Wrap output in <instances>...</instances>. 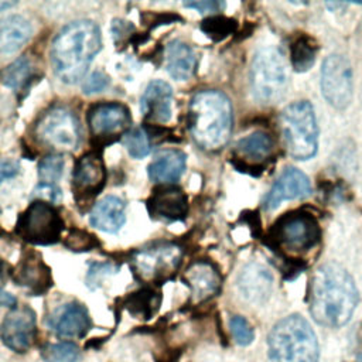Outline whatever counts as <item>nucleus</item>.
Returning a JSON list of instances; mask_svg holds the SVG:
<instances>
[{
	"instance_id": "1",
	"label": "nucleus",
	"mask_w": 362,
	"mask_h": 362,
	"mask_svg": "<svg viewBox=\"0 0 362 362\" xmlns=\"http://www.w3.org/2000/svg\"><path fill=\"white\" fill-rule=\"evenodd\" d=\"M359 301L358 288L351 274L337 263L320 266L310 281V313L313 318L329 328L346 324Z\"/></svg>"
},
{
	"instance_id": "2",
	"label": "nucleus",
	"mask_w": 362,
	"mask_h": 362,
	"mask_svg": "<svg viewBox=\"0 0 362 362\" xmlns=\"http://www.w3.org/2000/svg\"><path fill=\"white\" fill-rule=\"evenodd\" d=\"M102 48V35L96 23L75 20L54 38L49 62L55 75L65 83L79 82Z\"/></svg>"
},
{
	"instance_id": "3",
	"label": "nucleus",
	"mask_w": 362,
	"mask_h": 362,
	"mask_svg": "<svg viewBox=\"0 0 362 362\" xmlns=\"http://www.w3.org/2000/svg\"><path fill=\"white\" fill-rule=\"evenodd\" d=\"M233 127L232 105L219 90L206 89L197 92L188 106V129L194 141L204 150L222 148Z\"/></svg>"
},
{
	"instance_id": "4",
	"label": "nucleus",
	"mask_w": 362,
	"mask_h": 362,
	"mask_svg": "<svg viewBox=\"0 0 362 362\" xmlns=\"http://www.w3.org/2000/svg\"><path fill=\"white\" fill-rule=\"evenodd\" d=\"M272 362H318V342L311 325L300 315L279 321L269 335Z\"/></svg>"
},
{
	"instance_id": "5",
	"label": "nucleus",
	"mask_w": 362,
	"mask_h": 362,
	"mask_svg": "<svg viewBox=\"0 0 362 362\" xmlns=\"http://www.w3.org/2000/svg\"><path fill=\"white\" fill-rule=\"evenodd\" d=\"M281 137L288 154L296 160H308L317 153L318 127L310 102H293L279 117Z\"/></svg>"
},
{
	"instance_id": "6",
	"label": "nucleus",
	"mask_w": 362,
	"mask_h": 362,
	"mask_svg": "<svg viewBox=\"0 0 362 362\" xmlns=\"http://www.w3.org/2000/svg\"><path fill=\"white\" fill-rule=\"evenodd\" d=\"M249 82L253 98L260 103H276L284 95L287 69L284 57L277 47L267 45L255 54Z\"/></svg>"
},
{
	"instance_id": "7",
	"label": "nucleus",
	"mask_w": 362,
	"mask_h": 362,
	"mask_svg": "<svg viewBox=\"0 0 362 362\" xmlns=\"http://www.w3.org/2000/svg\"><path fill=\"white\" fill-rule=\"evenodd\" d=\"M64 221L48 202L34 199L18 216L16 233L31 245H54L59 240Z\"/></svg>"
},
{
	"instance_id": "8",
	"label": "nucleus",
	"mask_w": 362,
	"mask_h": 362,
	"mask_svg": "<svg viewBox=\"0 0 362 362\" xmlns=\"http://www.w3.org/2000/svg\"><path fill=\"white\" fill-rule=\"evenodd\" d=\"M182 249L171 242H158L132 253L130 266L143 281L158 283L170 279L181 264Z\"/></svg>"
},
{
	"instance_id": "9",
	"label": "nucleus",
	"mask_w": 362,
	"mask_h": 362,
	"mask_svg": "<svg viewBox=\"0 0 362 362\" xmlns=\"http://www.w3.org/2000/svg\"><path fill=\"white\" fill-rule=\"evenodd\" d=\"M35 136L40 143L54 151H74L81 143V124L72 110L55 106L40 117Z\"/></svg>"
},
{
	"instance_id": "10",
	"label": "nucleus",
	"mask_w": 362,
	"mask_h": 362,
	"mask_svg": "<svg viewBox=\"0 0 362 362\" xmlns=\"http://www.w3.org/2000/svg\"><path fill=\"white\" fill-rule=\"evenodd\" d=\"M321 230L314 215L303 211L287 212L270 229V239L290 250H307L320 240Z\"/></svg>"
},
{
	"instance_id": "11",
	"label": "nucleus",
	"mask_w": 362,
	"mask_h": 362,
	"mask_svg": "<svg viewBox=\"0 0 362 362\" xmlns=\"http://www.w3.org/2000/svg\"><path fill=\"white\" fill-rule=\"evenodd\" d=\"M321 90L335 109H345L352 99V68L339 54L327 57L321 68Z\"/></svg>"
},
{
	"instance_id": "12",
	"label": "nucleus",
	"mask_w": 362,
	"mask_h": 362,
	"mask_svg": "<svg viewBox=\"0 0 362 362\" xmlns=\"http://www.w3.org/2000/svg\"><path fill=\"white\" fill-rule=\"evenodd\" d=\"M106 182V170L102 154L89 151L75 164L72 171V194L76 204L88 205L103 189Z\"/></svg>"
},
{
	"instance_id": "13",
	"label": "nucleus",
	"mask_w": 362,
	"mask_h": 362,
	"mask_svg": "<svg viewBox=\"0 0 362 362\" xmlns=\"http://www.w3.org/2000/svg\"><path fill=\"white\" fill-rule=\"evenodd\" d=\"M88 124L95 137L113 139L130 130L132 116L119 102H100L89 109Z\"/></svg>"
},
{
	"instance_id": "14",
	"label": "nucleus",
	"mask_w": 362,
	"mask_h": 362,
	"mask_svg": "<svg viewBox=\"0 0 362 362\" xmlns=\"http://www.w3.org/2000/svg\"><path fill=\"white\" fill-rule=\"evenodd\" d=\"M0 335L3 344L16 352H25L35 339V314L30 307H14L4 318Z\"/></svg>"
},
{
	"instance_id": "15",
	"label": "nucleus",
	"mask_w": 362,
	"mask_h": 362,
	"mask_svg": "<svg viewBox=\"0 0 362 362\" xmlns=\"http://www.w3.org/2000/svg\"><path fill=\"white\" fill-rule=\"evenodd\" d=\"M147 209L150 216L157 221H184L188 212V199L181 188L171 184L160 185L150 195Z\"/></svg>"
},
{
	"instance_id": "16",
	"label": "nucleus",
	"mask_w": 362,
	"mask_h": 362,
	"mask_svg": "<svg viewBox=\"0 0 362 362\" xmlns=\"http://www.w3.org/2000/svg\"><path fill=\"white\" fill-rule=\"evenodd\" d=\"M311 194L308 177L294 167H287L276 180L272 189L267 192L263 208L266 211L276 209L283 201L303 199Z\"/></svg>"
},
{
	"instance_id": "17",
	"label": "nucleus",
	"mask_w": 362,
	"mask_h": 362,
	"mask_svg": "<svg viewBox=\"0 0 362 362\" xmlns=\"http://www.w3.org/2000/svg\"><path fill=\"white\" fill-rule=\"evenodd\" d=\"M48 327L59 337H82L90 327V318L82 304L66 303L51 313Z\"/></svg>"
},
{
	"instance_id": "18",
	"label": "nucleus",
	"mask_w": 362,
	"mask_h": 362,
	"mask_svg": "<svg viewBox=\"0 0 362 362\" xmlns=\"http://www.w3.org/2000/svg\"><path fill=\"white\" fill-rule=\"evenodd\" d=\"M171 86L161 81H151L140 99V110L143 117L150 123H167L171 117Z\"/></svg>"
},
{
	"instance_id": "19",
	"label": "nucleus",
	"mask_w": 362,
	"mask_h": 362,
	"mask_svg": "<svg viewBox=\"0 0 362 362\" xmlns=\"http://www.w3.org/2000/svg\"><path fill=\"white\" fill-rule=\"evenodd\" d=\"M238 287L247 301L264 303L272 294L273 276L266 266L252 262L242 269L238 277Z\"/></svg>"
},
{
	"instance_id": "20",
	"label": "nucleus",
	"mask_w": 362,
	"mask_h": 362,
	"mask_svg": "<svg viewBox=\"0 0 362 362\" xmlns=\"http://www.w3.org/2000/svg\"><path fill=\"white\" fill-rule=\"evenodd\" d=\"M185 284L189 287L195 303L205 301L221 288V276L215 266L206 260L192 263L184 273Z\"/></svg>"
},
{
	"instance_id": "21",
	"label": "nucleus",
	"mask_w": 362,
	"mask_h": 362,
	"mask_svg": "<svg viewBox=\"0 0 362 362\" xmlns=\"http://www.w3.org/2000/svg\"><path fill=\"white\" fill-rule=\"evenodd\" d=\"M187 156L181 150L165 148L158 151L148 164V177L151 181L168 185L180 180L185 170Z\"/></svg>"
},
{
	"instance_id": "22",
	"label": "nucleus",
	"mask_w": 362,
	"mask_h": 362,
	"mask_svg": "<svg viewBox=\"0 0 362 362\" xmlns=\"http://www.w3.org/2000/svg\"><path fill=\"white\" fill-rule=\"evenodd\" d=\"M124 206V201L119 197H105L92 206L89 214V222L92 226L102 232L115 233L123 226L126 221Z\"/></svg>"
},
{
	"instance_id": "23",
	"label": "nucleus",
	"mask_w": 362,
	"mask_h": 362,
	"mask_svg": "<svg viewBox=\"0 0 362 362\" xmlns=\"http://www.w3.org/2000/svg\"><path fill=\"white\" fill-rule=\"evenodd\" d=\"M164 59L167 72L177 81H187L195 72L197 57L192 48L180 40H174L167 44Z\"/></svg>"
},
{
	"instance_id": "24",
	"label": "nucleus",
	"mask_w": 362,
	"mask_h": 362,
	"mask_svg": "<svg viewBox=\"0 0 362 362\" xmlns=\"http://www.w3.org/2000/svg\"><path fill=\"white\" fill-rule=\"evenodd\" d=\"M16 281L37 294L45 291L52 284L49 269L37 253H30L21 260L16 272Z\"/></svg>"
},
{
	"instance_id": "25",
	"label": "nucleus",
	"mask_w": 362,
	"mask_h": 362,
	"mask_svg": "<svg viewBox=\"0 0 362 362\" xmlns=\"http://www.w3.org/2000/svg\"><path fill=\"white\" fill-rule=\"evenodd\" d=\"M33 28L23 16H7L0 20V54H13L31 37Z\"/></svg>"
},
{
	"instance_id": "26",
	"label": "nucleus",
	"mask_w": 362,
	"mask_h": 362,
	"mask_svg": "<svg viewBox=\"0 0 362 362\" xmlns=\"http://www.w3.org/2000/svg\"><path fill=\"white\" fill-rule=\"evenodd\" d=\"M272 147L273 141L267 133L255 132L240 139L235 146V151L240 157L238 160L239 163H246L247 160H250V164L247 167L250 171L253 163H256L257 160H264L272 153Z\"/></svg>"
},
{
	"instance_id": "27",
	"label": "nucleus",
	"mask_w": 362,
	"mask_h": 362,
	"mask_svg": "<svg viewBox=\"0 0 362 362\" xmlns=\"http://www.w3.org/2000/svg\"><path fill=\"white\" fill-rule=\"evenodd\" d=\"M317 51H318V45L311 37L305 34L298 35L291 42V47H290V59L294 71L297 72L308 71L314 65Z\"/></svg>"
},
{
	"instance_id": "28",
	"label": "nucleus",
	"mask_w": 362,
	"mask_h": 362,
	"mask_svg": "<svg viewBox=\"0 0 362 362\" xmlns=\"http://www.w3.org/2000/svg\"><path fill=\"white\" fill-rule=\"evenodd\" d=\"M33 64L28 57L23 55L14 59L1 74V81L7 88L20 90L23 89L28 81L33 78Z\"/></svg>"
},
{
	"instance_id": "29",
	"label": "nucleus",
	"mask_w": 362,
	"mask_h": 362,
	"mask_svg": "<svg viewBox=\"0 0 362 362\" xmlns=\"http://www.w3.org/2000/svg\"><path fill=\"white\" fill-rule=\"evenodd\" d=\"M44 362H81V351L72 342H58L42 348Z\"/></svg>"
},
{
	"instance_id": "30",
	"label": "nucleus",
	"mask_w": 362,
	"mask_h": 362,
	"mask_svg": "<svg viewBox=\"0 0 362 362\" xmlns=\"http://www.w3.org/2000/svg\"><path fill=\"white\" fill-rule=\"evenodd\" d=\"M201 30L212 40V41H222L229 34L236 30V21L233 18L225 16H211L202 20Z\"/></svg>"
},
{
	"instance_id": "31",
	"label": "nucleus",
	"mask_w": 362,
	"mask_h": 362,
	"mask_svg": "<svg viewBox=\"0 0 362 362\" xmlns=\"http://www.w3.org/2000/svg\"><path fill=\"white\" fill-rule=\"evenodd\" d=\"M122 141L133 158H143L150 153V136L146 129L134 127L127 130Z\"/></svg>"
},
{
	"instance_id": "32",
	"label": "nucleus",
	"mask_w": 362,
	"mask_h": 362,
	"mask_svg": "<svg viewBox=\"0 0 362 362\" xmlns=\"http://www.w3.org/2000/svg\"><path fill=\"white\" fill-rule=\"evenodd\" d=\"M64 173V158L58 154H48L38 163V178L44 184H55Z\"/></svg>"
},
{
	"instance_id": "33",
	"label": "nucleus",
	"mask_w": 362,
	"mask_h": 362,
	"mask_svg": "<svg viewBox=\"0 0 362 362\" xmlns=\"http://www.w3.org/2000/svg\"><path fill=\"white\" fill-rule=\"evenodd\" d=\"M96 245H98V240L95 239L93 235H90L85 230H79V229L71 230V233L65 239V246L69 247L71 250H76V252L90 250Z\"/></svg>"
},
{
	"instance_id": "34",
	"label": "nucleus",
	"mask_w": 362,
	"mask_h": 362,
	"mask_svg": "<svg viewBox=\"0 0 362 362\" xmlns=\"http://www.w3.org/2000/svg\"><path fill=\"white\" fill-rule=\"evenodd\" d=\"M230 331H232V335H233L235 341L239 345H249L253 341V337H255L253 328L240 315H235L230 320Z\"/></svg>"
},
{
	"instance_id": "35",
	"label": "nucleus",
	"mask_w": 362,
	"mask_h": 362,
	"mask_svg": "<svg viewBox=\"0 0 362 362\" xmlns=\"http://www.w3.org/2000/svg\"><path fill=\"white\" fill-rule=\"evenodd\" d=\"M61 198H62V192L55 184L38 182V185L33 189V194H31L33 201L40 199L48 204H57Z\"/></svg>"
},
{
	"instance_id": "36",
	"label": "nucleus",
	"mask_w": 362,
	"mask_h": 362,
	"mask_svg": "<svg viewBox=\"0 0 362 362\" xmlns=\"http://www.w3.org/2000/svg\"><path fill=\"white\" fill-rule=\"evenodd\" d=\"M109 85V76L100 71L92 72L82 83V92L86 95L102 92Z\"/></svg>"
},
{
	"instance_id": "37",
	"label": "nucleus",
	"mask_w": 362,
	"mask_h": 362,
	"mask_svg": "<svg viewBox=\"0 0 362 362\" xmlns=\"http://www.w3.org/2000/svg\"><path fill=\"white\" fill-rule=\"evenodd\" d=\"M113 272V267L107 263H95L89 267V272H88V276H86V284L90 287V288H95L96 286H99L102 277H105L106 274L112 273Z\"/></svg>"
},
{
	"instance_id": "38",
	"label": "nucleus",
	"mask_w": 362,
	"mask_h": 362,
	"mask_svg": "<svg viewBox=\"0 0 362 362\" xmlns=\"http://www.w3.org/2000/svg\"><path fill=\"white\" fill-rule=\"evenodd\" d=\"M185 7L195 8L199 13H215L225 7L223 1H214V0H204V1H185Z\"/></svg>"
},
{
	"instance_id": "39",
	"label": "nucleus",
	"mask_w": 362,
	"mask_h": 362,
	"mask_svg": "<svg viewBox=\"0 0 362 362\" xmlns=\"http://www.w3.org/2000/svg\"><path fill=\"white\" fill-rule=\"evenodd\" d=\"M18 163L14 160H0V184L18 174Z\"/></svg>"
},
{
	"instance_id": "40",
	"label": "nucleus",
	"mask_w": 362,
	"mask_h": 362,
	"mask_svg": "<svg viewBox=\"0 0 362 362\" xmlns=\"http://www.w3.org/2000/svg\"><path fill=\"white\" fill-rule=\"evenodd\" d=\"M16 304V298L4 291V290H0V307H13Z\"/></svg>"
},
{
	"instance_id": "41",
	"label": "nucleus",
	"mask_w": 362,
	"mask_h": 362,
	"mask_svg": "<svg viewBox=\"0 0 362 362\" xmlns=\"http://www.w3.org/2000/svg\"><path fill=\"white\" fill-rule=\"evenodd\" d=\"M17 3L16 1H4V0H0V11H4V10H7V8H10V7H13V6H16Z\"/></svg>"
},
{
	"instance_id": "42",
	"label": "nucleus",
	"mask_w": 362,
	"mask_h": 362,
	"mask_svg": "<svg viewBox=\"0 0 362 362\" xmlns=\"http://www.w3.org/2000/svg\"><path fill=\"white\" fill-rule=\"evenodd\" d=\"M6 277V267H4V263L0 260V283L4 280Z\"/></svg>"
},
{
	"instance_id": "43",
	"label": "nucleus",
	"mask_w": 362,
	"mask_h": 362,
	"mask_svg": "<svg viewBox=\"0 0 362 362\" xmlns=\"http://www.w3.org/2000/svg\"><path fill=\"white\" fill-rule=\"evenodd\" d=\"M355 362H362V351L358 354V356H356V359H355Z\"/></svg>"
}]
</instances>
